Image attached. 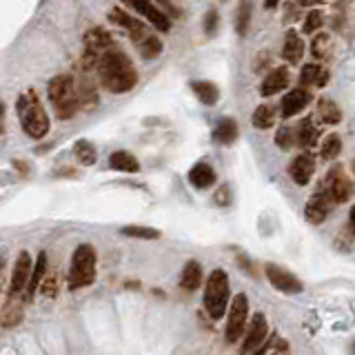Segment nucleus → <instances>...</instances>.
Here are the masks:
<instances>
[{"label": "nucleus", "mask_w": 355, "mask_h": 355, "mask_svg": "<svg viewBox=\"0 0 355 355\" xmlns=\"http://www.w3.org/2000/svg\"><path fill=\"white\" fill-rule=\"evenodd\" d=\"M298 3H300L302 7H313V5H320V3H324V0H298Z\"/></svg>", "instance_id": "c03bdc74"}, {"label": "nucleus", "mask_w": 355, "mask_h": 355, "mask_svg": "<svg viewBox=\"0 0 355 355\" xmlns=\"http://www.w3.org/2000/svg\"><path fill=\"white\" fill-rule=\"evenodd\" d=\"M127 5L129 7H133L138 14H140L142 18H147V21H149L158 32H169L171 29V21H169V14L166 12H162V9H158L155 5H153V0H125Z\"/></svg>", "instance_id": "1a4fd4ad"}, {"label": "nucleus", "mask_w": 355, "mask_h": 355, "mask_svg": "<svg viewBox=\"0 0 355 355\" xmlns=\"http://www.w3.org/2000/svg\"><path fill=\"white\" fill-rule=\"evenodd\" d=\"M231 304V291H229V278L222 269L211 271L209 280L204 287V309L213 320H220L229 311Z\"/></svg>", "instance_id": "39448f33"}, {"label": "nucleus", "mask_w": 355, "mask_h": 355, "mask_svg": "<svg viewBox=\"0 0 355 355\" xmlns=\"http://www.w3.org/2000/svg\"><path fill=\"white\" fill-rule=\"evenodd\" d=\"M335 206L333 195L329 193V189H320L318 193H313V198L309 200V204L304 206V215L311 224H320L331 215Z\"/></svg>", "instance_id": "9d476101"}, {"label": "nucleus", "mask_w": 355, "mask_h": 355, "mask_svg": "<svg viewBox=\"0 0 355 355\" xmlns=\"http://www.w3.org/2000/svg\"><path fill=\"white\" fill-rule=\"evenodd\" d=\"M3 282H5V258L0 255V289H3Z\"/></svg>", "instance_id": "79ce46f5"}, {"label": "nucleus", "mask_w": 355, "mask_h": 355, "mask_svg": "<svg viewBox=\"0 0 355 355\" xmlns=\"http://www.w3.org/2000/svg\"><path fill=\"white\" fill-rule=\"evenodd\" d=\"M327 189H329V193L333 195V200H335V204H340V202H347L351 195H353V182L349 180L347 175L342 173V169H338V166H335V169H331V173H329V178H327Z\"/></svg>", "instance_id": "ddd939ff"}, {"label": "nucleus", "mask_w": 355, "mask_h": 355, "mask_svg": "<svg viewBox=\"0 0 355 355\" xmlns=\"http://www.w3.org/2000/svg\"><path fill=\"white\" fill-rule=\"evenodd\" d=\"M251 18H253L251 3L249 0H240L238 9H235V32H238L240 36H246V32H249Z\"/></svg>", "instance_id": "bb28decb"}, {"label": "nucleus", "mask_w": 355, "mask_h": 355, "mask_svg": "<svg viewBox=\"0 0 355 355\" xmlns=\"http://www.w3.org/2000/svg\"><path fill=\"white\" fill-rule=\"evenodd\" d=\"M349 226H351V231H353V235H355V204H353V209H351V213H349Z\"/></svg>", "instance_id": "37998d69"}, {"label": "nucleus", "mask_w": 355, "mask_h": 355, "mask_svg": "<svg viewBox=\"0 0 355 355\" xmlns=\"http://www.w3.org/2000/svg\"><path fill=\"white\" fill-rule=\"evenodd\" d=\"M304 56V43L302 38L295 34V32H289L287 38H284V45H282V58L287 61L289 65H298Z\"/></svg>", "instance_id": "aec40b11"}, {"label": "nucleus", "mask_w": 355, "mask_h": 355, "mask_svg": "<svg viewBox=\"0 0 355 355\" xmlns=\"http://www.w3.org/2000/svg\"><path fill=\"white\" fill-rule=\"evenodd\" d=\"M56 293H58V280H56V278L47 280V282L43 284V295H47V298H52V295H56Z\"/></svg>", "instance_id": "ea45409f"}, {"label": "nucleus", "mask_w": 355, "mask_h": 355, "mask_svg": "<svg viewBox=\"0 0 355 355\" xmlns=\"http://www.w3.org/2000/svg\"><path fill=\"white\" fill-rule=\"evenodd\" d=\"M47 94H49V100H52L56 116L61 118V120H69V118H74L78 114V109H80L76 78L72 74L56 76L54 80L49 83Z\"/></svg>", "instance_id": "20e7f679"}, {"label": "nucleus", "mask_w": 355, "mask_h": 355, "mask_svg": "<svg viewBox=\"0 0 355 355\" xmlns=\"http://www.w3.org/2000/svg\"><path fill=\"white\" fill-rule=\"evenodd\" d=\"M213 138L220 144H233L235 138H238V122H235L233 118H222V120H218V125H215Z\"/></svg>", "instance_id": "4be33fe9"}, {"label": "nucleus", "mask_w": 355, "mask_h": 355, "mask_svg": "<svg viewBox=\"0 0 355 355\" xmlns=\"http://www.w3.org/2000/svg\"><path fill=\"white\" fill-rule=\"evenodd\" d=\"M266 278L275 289L282 293H302V282L287 269H282L278 264H266Z\"/></svg>", "instance_id": "f8f14e48"}, {"label": "nucleus", "mask_w": 355, "mask_h": 355, "mask_svg": "<svg viewBox=\"0 0 355 355\" xmlns=\"http://www.w3.org/2000/svg\"><path fill=\"white\" fill-rule=\"evenodd\" d=\"M289 173L293 178V182L298 186H304L311 182V178L315 173V160L311 153H300L289 166Z\"/></svg>", "instance_id": "2eb2a0df"}, {"label": "nucleus", "mask_w": 355, "mask_h": 355, "mask_svg": "<svg viewBox=\"0 0 355 355\" xmlns=\"http://www.w3.org/2000/svg\"><path fill=\"white\" fill-rule=\"evenodd\" d=\"M213 200H215V204H229V202H231V191H229V186H220V191L213 195Z\"/></svg>", "instance_id": "58836bf2"}, {"label": "nucleus", "mask_w": 355, "mask_h": 355, "mask_svg": "<svg viewBox=\"0 0 355 355\" xmlns=\"http://www.w3.org/2000/svg\"><path fill=\"white\" fill-rule=\"evenodd\" d=\"M96 249L92 244H80L74 251L72 266H69V289H83L89 287L96 280Z\"/></svg>", "instance_id": "423d86ee"}, {"label": "nucleus", "mask_w": 355, "mask_h": 355, "mask_svg": "<svg viewBox=\"0 0 355 355\" xmlns=\"http://www.w3.org/2000/svg\"><path fill=\"white\" fill-rule=\"evenodd\" d=\"M109 166L116 171H125V173L140 171V164H138L136 155H131L129 151H114L109 155Z\"/></svg>", "instance_id": "5701e85b"}, {"label": "nucleus", "mask_w": 355, "mask_h": 355, "mask_svg": "<svg viewBox=\"0 0 355 355\" xmlns=\"http://www.w3.org/2000/svg\"><path fill=\"white\" fill-rule=\"evenodd\" d=\"M122 235H129V238H138V240H158L160 238V231L151 229V226H122Z\"/></svg>", "instance_id": "2f4dec72"}, {"label": "nucleus", "mask_w": 355, "mask_h": 355, "mask_svg": "<svg viewBox=\"0 0 355 355\" xmlns=\"http://www.w3.org/2000/svg\"><path fill=\"white\" fill-rule=\"evenodd\" d=\"M253 127H258V129H271L275 125V107L273 105H260L258 109L253 111V118H251Z\"/></svg>", "instance_id": "c85d7f7f"}, {"label": "nucleus", "mask_w": 355, "mask_h": 355, "mask_svg": "<svg viewBox=\"0 0 355 355\" xmlns=\"http://www.w3.org/2000/svg\"><path fill=\"white\" fill-rule=\"evenodd\" d=\"M191 89H193V94L198 96V100L209 107L218 103V98H220L218 85H213L209 80H195V83H191Z\"/></svg>", "instance_id": "b1692460"}, {"label": "nucleus", "mask_w": 355, "mask_h": 355, "mask_svg": "<svg viewBox=\"0 0 355 355\" xmlns=\"http://www.w3.org/2000/svg\"><path fill=\"white\" fill-rule=\"evenodd\" d=\"M21 320H23V302L16 298H9L5 302V307L0 309V327L12 329Z\"/></svg>", "instance_id": "412c9836"}, {"label": "nucleus", "mask_w": 355, "mask_h": 355, "mask_svg": "<svg viewBox=\"0 0 355 355\" xmlns=\"http://www.w3.org/2000/svg\"><path fill=\"white\" fill-rule=\"evenodd\" d=\"M5 131V105L0 103V136Z\"/></svg>", "instance_id": "a19ab883"}, {"label": "nucleus", "mask_w": 355, "mask_h": 355, "mask_svg": "<svg viewBox=\"0 0 355 355\" xmlns=\"http://www.w3.org/2000/svg\"><path fill=\"white\" fill-rule=\"evenodd\" d=\"M218 27H220V16L215 9H209L204 16V34L206 36H213L215 32H218Z\"/></svg>", "instance_id": "e433bc0d"}, {"label": "nucleus", "mask_w": 355, "mask_h": 355, "mask_svg": "<svg viewBox=\"0 0 355 355\" xmlns=\"http://www.w3.org/2000/svg\"><path fill=\"white\" fill-rule=\"evenodd\" d=\"M202 284V264L195 262V260H189L184 264L182 269V275H180V287L184 291H198Z\"/></svg>", "instance_id": "6ab92c4d"}, {"label": "nucleus", "mask_w": 355, "mask_h": 355, "mask_svg": "<svg viewBox=\"0 0 355 355\" xmlns=\"http://www.w3.org/2000/svg\"><path fill=\"white\" fill-rule=\"evenodd\" d=\"M300 83H302V87H311V85L324 87L329 83V72H324V69L318 65H307L300 74Z\"/></svg>", "instance_id": "a878e982"}, {"label": "nucleus", "mask_w": 355, "mask_h": 355, "mask_svg": "<svg viewBox=\"0 0 355 355\" xmlns=\"http://www.w3.org/2000/svg\"><path fill=\"white\" fill-rule=\"evenodd\" d=\"M32 271H34L32 255H29V251H21L14 262L12 280H9V298H18V295L27 291L29 280H32Z\"/></svg>", "instance_id": "6e6552de"}, {"label": "nucleus", "mask_w": 355, "mask_h": 355, "mask_svg": "<svg viewBox=\"0 0 355 355\" xmlns=\"http://www.w3.org/2000/svg\"><path fill=\"white\" fill-rule=\"evenodd\" d=\"M342 151V140H340V136H327L324 138V142H322V158L324 160H335V158L340 155Z\"/></svg>", "instance_id": "72a5a7b5"}, {"label": "nucleus", "mask_w": 355, "mask_h": 355, "mask_svg": "<svg viewBox=\"0 0 355 355\" xmlns=\"http://www.w3.org/2000/svg\"><path fill=\"white\" fill-rule=\"evenodd\" d=\"M45 275H47V253H38L36 266H34V271H32V280H29V287L25 291L27 300H32L34 295H36V291L41 289V282H43Z\"/></svg>", "instance_id": "393cba45"}, {"label": "nucleus", "mask_w": 355, "mask_h": 355, "mask_svg": "<svg viewBox=\"0 0 355 355\" xmlns=\"http://www.w3.org/2000/svg\"><path fill=\"white\" fill-rule=\"evenodd\" d=\"M289 80H291V76H289V69L287 67L273 69V72H269V76H266L264 80H262L260 94L264 98H269L273 94H280V92H284V89L289 87Z\"/></svg>", "instance_id": "dca6fc26"}, {"label": "nucleus", "mask_w": 355, "mask_h": 355, "mask_svg": "<svg viewBox=\"0 0 355 355\" xmlns=\"http://www.w3.org/2000/svg\"><path fill=\"white\" fill-rule=\"evenodd\" d=\"M278 3H280V0H264V7L273 9V7H278Z\"/></svg>", "instance_id": "a18cd8bd"}, {"label": "nucleus", "mask_w": 355, "mask_h": 355, "mask_svg": "<svg viewBox=\"0 0 355 355\" xmlns=\"http://www.w3.org/2000/svg\"><path fill=\"white\" fill-rule=\"evenodd\" d=\"M275 142H278V147H280V149H284V151L291 149V147L298 142V140H295V129H293V127H280L278 133H275Z\"/></svg>", "instance_id": "f704fd0d"}, {"label": "nucleus", "mask_w": 355, "mask_h": 355, "mask_svg": "<svg viewBox=\"0 0 355 355\" xmlns=\"http://www.w3.org/2000/svg\"><path fill=\"white\" fill-rule=\"evenodd\" d=\"M329 47H331V36L329 34H320L313 38V45H311V52L315 58H324L329 54Z\"/></svg>", "instance_id": "c9c22d12"}, {"label": "nucleus", "mask_w": 355, "mask_h": 355, "mask_svg": "<svg viewBox=\"0 0 355 355\" xmlns=\"http://www.w3.org/2000/svg\"><path fill=\"white\" fill-rule=\"evenodd\" d=\"M249 327V298L238 293L229 304V318H226V342H238L240 335Z\"/></svg>", "instance_id": "0eeeda50"}, {"label": "nucleus", "mask_w": 355, "mask_h": 355, "mask_svg": "<svg viewBox=\"0 0 355 355\" xmlns=\"http://www.w3.org/2000/svg\"><path fill=\"white\" fill-rule=\"evenodd\" d=\"M76 89H78V100H80V109H94L98 105V94L94 80L89 78V72H83L76 78Z\"/></svg>", "instance_id": "f3484780"}, {"label": "nucleus", "mask_w": 355, "mask_h": 355, "mask_svg": "<svg viewBox=\"0 0 355 355\" xmlns=\"http://www.w3.org/2000/svg\"><path fill=\"white\" fill-rule=\"evenodd\" d=\"M266 335H269V324H266V318L262 313H255L253 320L249 322V327H246L242 353H255L266 342Z\"/></svg>", "instance_id": "9b49d317"}, {"label": "nucleus", "mask_w": 355, "mask_h": 355, "mask_svg": "<svg viewBox=\"0 0 355 355\" xmlns=\"http://www.w3.org/2000/svg\"><path fill=\"white\" fill-rule=\"evenodd\" d=\"M253 355H289V344L282 338H271V340H266Z\"/></svg>", "instance_id": "473e14b6"}, {"label": "nucleus", "mask_w": 355, "mask_h": 355, "mask_svg": "<svg viewBox=\"0 0 355 355\" xmlns=\"http://www.w3.org/2000/svg\"><path fill=\"white\" fill-rule=\"evenodd\" d=\"M318 111H320V118L327 125H338L342 120V111H340V107L335 105L331 98H320V103H318Z\"/></svg>", "instance_id": "c756f323"}, {"label": "nucleus", "mask_w": 355, "mask_h": 355, "mask_svg": "<svg viewBox=\"0 0 355 355\" xmlns=\"http://www.w3.org/2000/svg\"><path fill=\"white\" fill-rule=\"evenodd\" d=\"M311 100H313V96H311L309 89H304V87H300V89H291V92L282 98V116H284V118L298 116Z\"/></svg>", "instance_id": "4468645a"}, {"label": "nucleus", "mask_w": 355, "mask_h": 355, "mask_svg": "<svg viewBox=\"0 0 355 355\" xmlns=\"http://www.w3.org/2000/svg\"><path fill=\"white\" fill-rule=\"evenodd\" d=\"M96 72L98 78H100V85L111 94H127L138 85V72L133 63L116 45L98 58Z\"/></svg>", "instance_id": "f257e3e1"}, {"label": "nucleus", "mask_w": 355, "mask_h": 355, "mask_svg": "<svg viewBox=\"0 0 355 355\" xmlns=\"http://www.w3.org/2000/svg\"><path fill=\"white\" fill-rule=\"evenodd\" d=\"M109 18L116 25H120L122 29H127V34H129L131 43L136 45L138 54H140L144 61H153V58H158V56L162 54L160 38H158L142 21H138V18L129 16V14L122 12V9H118V7L111 9Z\"/></svg>", "instance_id": "f03ea898"}, {"label": "nucleus", "mask_w": 355, "mask_h": 355, "mask_svg": "<svg viewBox=\"0 0 355 355\" xmlns=\"http://www.w3.org/2000/svg\"><path fill=\"white\" fill-rule=\"evenodd\" d=\"M74 153H76V158H78V162H80V164H87V166L96 164V160H98V153H96V149H94V144L87 142V140H78L76 147H74Z\"/></svg>", "instance_id": "7c9ffc66"}, {"label": "nucleus", "mask_w": 355, "mask_h": 355, "mask_svg": "<svg viewBox=\"0 0 355 355\" xmlns=\"http://www.w3.org/2000/svg\"><path fill=\"white\" fill-rule=\"evenodd\" d=\"M189 182L195 186V189H209V186L215 182V171L209 162H195L189 171Z\"/></svg>", "instance_id": "a211bd4d"}, {"label": "nucleus", "mask_w": 355, "mask_h": 355, "mask_svg": "<svg viewBox=\"0 0 355 355\" xmlns=\"http://www.w3.org/2000/svg\"><path fill=\"white\" fill-rule=\"evenodd\" d=\"M16 111H18V118H21L23 131L29 138L41 140V138H45L49 133V116H47L41 98H38V94L34 92V89H29V92L18 96Z\"/></svg>", "instance_id": "7ed1b4c3"}, {"label": "nucleus", "mask_w": 355, "mask_h": 355, "mask_svg": "<svg viewBox=\"0 0 355 355\" xmlns=\"http://www.w3.org/2000/svg\"><path fill=\"white\" fill-rule=\"evenodd\" d=\"M295 140H298V144L304 147V149H307V147H313L315 140H318V129H315V125L309 120V118L295 127Z\"/></svg>", "instance_id": "cd10ccee"}, {"label": "nucleus", "mask_w": 355, "mask_h": 355, "mask_svg": "<svg viewBox=\"0 0 355 355\" xmlns=\"http://www.w3.org/2000/svg\"><path fill=\"white\" fill-rule=\"evenodd\" d=\"M322 27V14L320 12H311L307 16V21H304L302 29H304V34H313V32H318V29Z\"/></svg>", "instance_id": "4c0bfd02"}]
</instances>
